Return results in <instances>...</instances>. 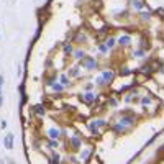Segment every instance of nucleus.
<instances>
[{"mask_svg": "<svg viewBox=\"0 0 164 164\" xmlns=\"http://www.w3.org/2000/svg\"><path fill=\"white\" fill-rule=\"evenodd\" d=\"M76 57H77V59H84L85 54H84L82 51H77V53H76Z\"/></svg>", "mask_w": 164, "mask_h": 164, "instance_id": "14", "label": "nucleus"}, {"mask_svg": "<svg viewBox=\"0 0 164 164\" xmlns=\"http://www.w3.org/2000/svg\"><path fill=\"white\" fill-rule=\"evenodd\" d=\"M89 154H90V151H89V149H85V151L82 153V159H84V161H85V159L89 158Z\"/></svg>", "mask_w": 164, "mask_h": 164, "instance_id": "17", "label": "nucleus"}, {"mask_svg": "<svg viewBox=\"0 0 164 164\" xmlns=\"http://www.w3.org/2000/svg\"><path fill=\"white\" fill-rule=\"evenodd\" d=\"M113 77H115L113 71H105L103 74H102V79H103V82H112V80H113Z\"/></svg>", "mask_w": 164, "mask_h": 164, "instance_id": "4", "label": "nucleus"}, {"mask_svg": "<svg viewBox=\"0 0 164 164\" xmlns=\"http://www.w3.org/2000/svg\"><path fill=\"white\" fill-rule=\"evenodd\" d=\"M103 125H105L103 120H95V122L90 123V130H92V131L97 135V128H99V127H103Z\"/></svg>", "mask_w": 164, "mask_h": 164, "instance_id": "3", "label": "nucleus"}, {"mask_svg": "<svg viewBox=\"0 0 164 164\" xmlns=\"http://www.w3.org/2000/svg\"><path fill=\"white\" fill-rule=\"evenodd\" d=\"M0 127H2V128H7V122H5V120H3L2 123H0Z\"/></svg>", "mask_w": 164, "mask_h": 164, "instance_id": "22", "label": "nucleus"}, {"mask_svg": "<svg viewBox=\"0 0 164 164\" xmlns=\"http://www.w3.org/2000/svg\"><path fill=\"white\" fill-rule=\"evenodd\" d=\"M143 54H144V53H143L141 49H139V51H136V53H135V56H138V57H141Z\"/></svg>", "mask_w": 164, "mask_h": 164, "instance_id": "19", "label": "nucleus"}, {"mask_svg": "<svg viewBox=\"0 0 164 164\" xmlns=\"http://www.w3.org/2000/svg\"><path fill=\"white\" fill-rule=\"evenodd\" d=\"M3 146H5L7 149H12L13 148V135L8 133L5 138H3Z\"/></svg>", "mask_w": 164, "mask_h": 164, "instance_id": "2", "label": "nucleus"}, {"mask_svg": "<svg viewBox=\"0 0 164 164\" xmlns=\"http://www.w3.org/2000/svg\"><path fill=\"white\" fill-rule=\"evenodd\" d=\"M72 146H74L76 149L80 148V139L79 138H72Z\"/></svg>", "mask_w": 164, "mask_h": 164, "instance_id": "11", "label": "nucleus"}, {"mask_svg": "<svg viewBox=\"0 0 164 164\" xmlns=\"http://www.w3.org/2000/svg\"><path fill=\"white\" fill-rule=\"evenodd\" d=\"M77 74H79V71H77V67H76V69H72V71H71V76H77Z\"/></svg>", "mask_w": 164, "mask_h": 164, "instance_id": "20", "label": "nucleus"}, {"mask_svg": "<svg viewBox=\"0 0 164 164\" xmlns=\"http://www.w3.org/2000/svg\"><path fill=\"white\" fill-rule=\"evenodd\" d=\"M59 136H61V131H59L57 128H51V130H49V138H53V139H57Z\"/></svg>", "mask_w": 164, "mask_h": 164, "instance_id": "7", "label": "nucleus"}, {"mask_svg": "<svg viewBox=\"0 0 164 164\" xmlns=\"http://www.w3.org/2000/svg\"><path fill=\"white\" fill-rule=\"evenodd\" d=\"M61 84H62V85H67V84H69V80H67L66 76H61Z\"/></svg>", "mask_w": 164, "mask_h": 164, "instance_id": "15", "label": "nucleus"}, {"mask_svg": "<svg viewBox=\"0 0 164 164\" xmlns=\"http://www.w3.org/2000/svg\"><path fill=\"white\" fill-rule=\"evenodd\" d=\"M35 108H36L38 115H45V107H43V105H38V107H35Z\"/></svg>", "mask_w": 164, "mask_h": 164, "instance_id": "12", "label": "nucleus"}, {"mask_svg": "<svg viewBox=\"0 0 164 164\" xmlns=\"http://www.w3.org/2000/svg\"><path fill=\"white\" fill-rule=\"evenodd\" d=\"M130 5H131V8H136V10H143L144 8V3L141 0H133V2H130Z\"/></svg>", "mask_w": 164, "mask_h": 164, "instance_id": "5", "label": "nucleus"}, {"mask_svg": "<svg viewBox=\"0 0 164 164\" xmlns=\"http://www.w3.org/2000/svg\"><path fill=\"white\" fill-rule=\"evenodd\" d=\"M130 41H131V40H130V36H120V38H118V43H120L122 46H128Z\"/></svg>", "mask_w": 164, "mask_h": 164, "instance_id": "8", "label": "nucleus"}, {"mask_svg": "<svg viewBox=\"0 0 164 164\" xmlns=\"http://www.w3.org/2000/svg\"><path fill=\"white\" fill-rule=\"evenodd\" d=\"M2 103H3V99H2V95H0V107H2Z\"/></svg>", "mask_w": 164, "mask_h": 164, "instance_id": "23", "label": "nucleus"}, {"mask_svg": "<svg viewBox=\"0 0 164 164\" xmlns=\"http://www.w3.org/2000/svg\"><path fill=\"white\" fill-rule=\"evenodd\" d=\"M82 66H84L85 69H89V71L97 69V62H95V59H92V57H89V56H85L84 59H82Z\"/></svg>", "mask_w": 164, "mask_h": 164, "instance_id": "1", "label": "nucleus"}, {"mask_svg": "<svg viewBox=\"0 0 164 164\" xmlns=\"http://www.w3.org/2000/svg\"><path fill=\"white\" fill-rule=\"evenodd\" d=\"M139 17H141V20H149L151 13H149V12H141V13H139Z\"/></svg>", "mask_w": 164, "mask_h": 164, "instance_id": "10", "label": "nucleus"}, {"mask_svg": "<svg viewBox=\"0 0 164 164\" xmlns=\"http://www.w3.org/2000/svg\"><path fill=\"white\" fill-rule=\"evenodd\" d=\"M64 51H66V53H71V51H72L71 45H64Z\"/></svg>", "mask_w": 164, "mask_h": 164, "instance_id": "18", "label": "nucleus"}, {"mask_svg": "<svg viewBox=\"0 0 164 164\" xmlns=\"http://www.w3.org/2000/svg\"><path fill=\"white\" fill-rule=\"evenodd\" d=\"M51 85H53V89H54L56 92H61V90H62V85L61 84H51Z\"/></svg>", "mask_w": 164, "mask_h": 164, "instance_id": "13", "label": "nucleus"}, {"mask_svg": "<svg viewBox=\"0 0 164 164\" xmlns=\"http://www.w3.org/2000/svg\"><path fill=\"white\" fill-rule=\"evenodd\" d=\"M82 100H84V102H87V103H90V102H94V100L95 99H97V95H95V94H85V95H82V97H80Z\"/></svg>", "mask_w": 164, "mask_h": 164, "instance_id": "6", "label": "nucleus"}, {"mask_svg": "<svg viewBox=\"0 0 164 164\" xmlns=\"http://www.w3.org/2000/svg\"><path fill=\"white\" fill-rule=\"evenodd\" d=\"M2 84H3V77L0 76V85H2Z\"/></svg>", "mask_w": 164, "mask_h": 164, "instance_id": "24", "label": "nucleus"}, {"mask_svg": "<svg viewBox=\"0 0 164 164\" xmlns=\"http://www.w3.org/2000/svg\"><path fill=\"white\" fill-rule=\"evenodd\" d=\"M105 46H107V49H112L115 46V38H108V40L105 41Z\"/></svg>", "mask_w": 164, "mask_h": 164, "instance_id": "9", "label": "nucleus"}, {"mask_svg": "<svg viewBox=\"0 0 164 164\" xmlns=\"http://www.w3.org/2000/svg\"><path fill=\"white\" fill-rule=\"evenodd\" d=\"M51 164H59V156H57V154H54V156H53Z\"/></svg>", "mask_w": 164, "mask_h": 164, "instance_id": "16", "label": "nucleus"}, {"mask_svg": "<svg viewBox=\"0 0 164 164\" xmlns=\"http://www.w3.org/2000/svg\"><path fill=\"white\" fill-rule=\"evenodd\" d=\"M149 102H151V99H149V97H144V99H143V103H144V105L149 103Z\"/></svg>", "mask_w": 164, "mask_h": 164, "instance_id": "21", "label": "nucleus"}]
</instances>
